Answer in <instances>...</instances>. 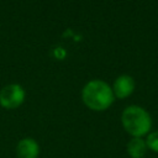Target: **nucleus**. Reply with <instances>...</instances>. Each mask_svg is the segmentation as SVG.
I'll use <instances>...</instances> for the list:
<instances>
[{
  "label": "nucleus",
  "mask_w": 158,
  "mask_h": 158,
  "mask_svg": "<svg viewBox=\"0 0 158 158\" xmlns=\"http://www.w3.org/2000/svg\"><path fill=\"white\" fill-rule=\"evenodd\" d=\"M114 91L110 85L102 80L95 79L88 81L81 90V99L86 107L94 111H104L114 102Z\"/></svg>",
  "instance_id": "obj_1"
},
{
  "label": "nucleus",
  "mask_w": 158,
  "mask_h": 158,
  "mask_svg": "<svg viewBox=\"0 0 158 158\" xmlns=\"http://www.w3.org/2000/svg\"><path fill=\"white\" fill-rule=\"evenodd\" d=\"M121 122L126 132L132 137H143L152 127V118L149 114L143 107L137 105L127 106L123 110Z\"/></svg>",
  "instance_id": "obj_2"
},
{
  "label": "nucleus",
  "mask_w": 158,
  "mask_h": 158,
  "mask_svg": "<svg viewBox=\"0 0 158 158\" xmlns=\"http://www.w3.org/2000/svg\"><path fill=\"white\" fill-rule=\"evenodd\" d=\"M25 90L20 84H9L0 90V105L4 109H17L25 101Z\"/></svg>",
  "instance_id": "obj_3"
},
{
  "label": "nucleus",
  "mask_w": 158,
  "mask_h": 158,
  "mask_svg": "<svg viewBox=\"0 0 158 158\" xmlns=\"http://www.w3.org/2000/svg\"><path fill=\"white\" fill-rule=\"evenodd\" d=\"M38 156H40V146L36 139L31 137H26L17 142L16 146L17 158H38Z\"/></svg>",
  "instance_id": "obj_4"
},
{
  "label": "nucleus",
  "mask_w": 158,
  "mask_h": 158,
  "mask_svg": "<svg viewBox=\"0 0 158 158\" xmlns=\"http://www.w3.org/2000/svg\"><path fill=\"white\" fill-rule=\"evenodd\" d=\"M133 90H135V80L132 77L127 74L117 77L112 86L114 95L118 99H125L130 96L133 93Z\"/></svg>",
  "instance_id": "obj_5"
},
{
  "label": "nucleus",
  "mask_w": 158,
  "mask_h": 158,
  "mask_svg": "<svg viewBox=\"0 0 158 158\" xmlns=\"http://www.w3.org/2000/svg\"><path fill=\"white\" fill-rule=\"evenodd\" d=\"M148 147L142 137H132L127 143V153L131 158H143Z\"/></svg>",
  "instance_id": "obj_6"
},
{
  "label": "nucleus",
  "mask_w": 158,
  "mask_h": 158,
  "mask_svg": "<svg viewBox=\"0 0 158 158\" xmlns=\"http://www.w3.org/2000/svg\"><path fill=\"white\" fill-rule=\"evenodd\" d=\"M146 143H147V147L154 152L158 153V131H154V132H151L148 136H147V139H146Z\"/></svg>",
  "instance_id": "obj_7"
}]
</instances>
